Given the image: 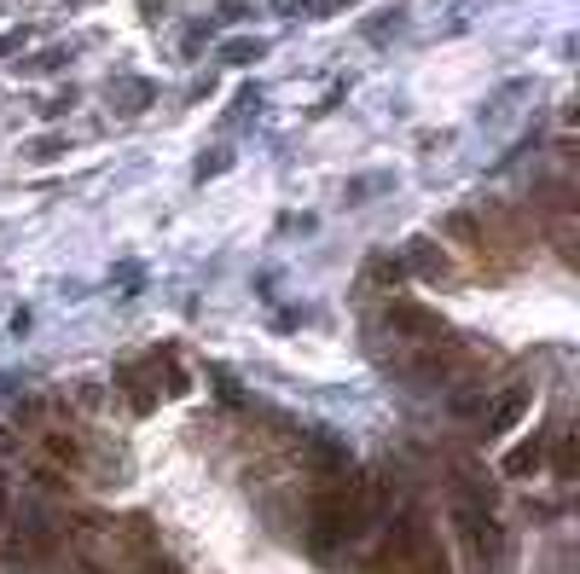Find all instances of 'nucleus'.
Masks as SVG:
<instances>
[{
  "mask_svg": "<svg viewBox=\"0 0 580 574\" xmlns=\"http://www.w3.org/2000/svg\"><path fill=\"white\" fill-rule=\"evenodd\" d=\"M378 331H389L401 348H406V360L419 354V348H435V342H447L453 331H447V319L442 314H430V307H419V302H389L383 307V319H378Z\"/></svg>",
  "mask_w": 580,
  "mask_h": 574,
  "instance_id": "423d86ee",
  "label": "nucleus"
},
{
  "mask_svg": "<svg viewBox=\"0 0 580 574\" xmlns=\"http://www.w3.org/2000/svg\"><path fill=\"white\" fill-rule=\"evenodd\" d=\"M412 268H419L424 279H435V284H442V279H447V256L435 250L430 238H412Z\"/></svg>",
  "mask_w": 580,
  "mask_h": 574,
  "instance_id": "9b49d317",
  "label": "nucleus"
},
{
  "mask_svg": "<svg viewBox=\"0 0 580 574\" xmlns=\"http://www.w3.org/2000/svg\"><path fill=\"white\" fill-rule=\"evenodd\" d=\"M7 522H12V487H7V476H0V534H7Z\"/></svg>",
  "mask_w": 580,
  "mask_h": 574,
  "instance_id": "f8f14e48",
  "label": "nucleus"
},
{
  "mask_svg": "<svg viewBox=\"0 0 580 574\" xmlns=\"http://www.w3.org/2000/svg\"><path fill=\"white\" fill-rule=\"evenodd\" d=\"M546 436H551V429H534L528 441H516L511 453L500 459V470L511 482H528V476H540V470H546Z\"/></svg>",
  "mask_w": 580,
  "mask_h": 574,
  "instance_id": "0eeeda50",
  "label": "nucleus"
},
{
  "mask_svg": "<svg viewBox=\"0 0 580 574\" xmlns=\"http://www.w3.org/2000/svg\"><path fill=\"white\" fill-rule=\"evenodd\" d=\"M546 441H551V453H546V459H551V476H557V482H575V429L557 424Z\"/></svg>",
  "mask_w": 580,
  "mask_h": 574,
  "instance_id": "9d476101",
  "label": "nucleus"
},
{
  "mask_svg": "<svg viewBox=\"0 0 580 574\" xmlns=\"http://www.w3.org/2000/svg\"><path fill=\"white\" fill-rule=\"evenodd\" d=\"M528 406H534V389H511V395H500V401H493V406H488V424H482V429H488V441L523 424V413H528Z\"/></svg>",
  "mask_w": 580,
  "mask_h": 574,
  "instance_id": "6e6552de",
  "label": "nucleus"
},
{
  "mask_svg": "<svg viewBox=\"0 0 580 574\" xmlns=\"http://www.w3.org/2000/svg\"><path fill=\"white\" fill-rule=\"evenodd\" d=\"M30 453H35L47 482H70V476H88L93 441L70 413H58V406H30Z\"/></svg>",
  "mask_w": 580,
  "mask_h": 574,
  "instance_id": "7ed1b4c3",
  "label": "nucleus"
},
{
  "mask_svg": "<svg viewBox=\"0 0 580 574\" xmlns=\"http://www.w3.org/2000/svg\"><path fill=\"white\" fill-rule=\"evenodd\" d=\"M371 574H453V558L424 510H401L389 522V540L371 558Z\"/></svg>",
  "mask_w": 580,
  "mask_h": 574,
  "instance_id": "20e7f679",
  "label": "nucleus"
},
{
  "mask_svg": "<svg viewBox=\"0 0 580 574\" xmlns=\"http://www.w3.org/2000/svg\"><path fill=\"white\" fill-rule=\"evenodd\" d=\"M65 545L81 551V563L99 574H134L157 563V534L145 517H81L65 522Z\"/></svg>",
  "mask_w": 580,
  "mask_h": 574,
  "instance_id": "f03ea898",
  "label": "nucleus"
},
{
  "mask_svg": "<svg viewBox=\"0 0 580 574\" xmlns=\"http://www.w3.org/2000/svg\"><path fill=\"white\" fill-rule=\"evenodd\" d=\"M453 528H459L465 558H470L476 574H493V569L505 563L511 540H505V528L493 522V510H482V505H459V510H453Z\"/></svg>",
  "mask_w": 580,
  "mask_h": 574,
  "instance_id": "39448f33",
  "label": "nucleus"
},
{
  "mask_svg": "<svg viewBox=\"0 0 580 574\" xmlns=\"http://www.w3.org/2000/svg\"><path fill=\"white\" fill-rule=\"evenodd\" d=\"M116 389L134 401V413H152V406H157V389H152V360L122 365V372H116Z\"/></svg>",
  "mask_w": 580,
  "mask_h": 574,
  "instance_id": "1a4fd4ad",
  "label": "nucleus"
},
{
  "mask_svg": "<svg viewBox=\"0 0 580 574\" xmlns=\"http://www.w3.org/2000/svg\"><path fill=\"white\" fill-rule=\"evenodd\" d=\"M383 482L378 476H343L325 482L314 505H308V545L320 551V558H331V551L355 545L371 522H383Z\"/></svg>",
  "mask_w": 580,
  "mask_h": 574,
  "instance_id": "f257e3e1",
  "label": "nucleus"
}]
</instances>
